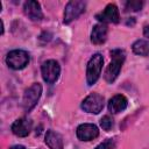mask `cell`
Instances as JSON below:
<instances>
[{
  "instance_id": "obj_1",
  "label": "cell",
  "mask_w": 149,
  "mask_h": 149,
  "mask_svg": "<svg viewBox=\"0 0 149 149\" xmlns=\"http://www.w3.org/2000/svg\"><path fill=\"white\" fill-rule=\"evenodd\" d=\"M111 57H112V62L108 64V66L106 68L105 73H104V78L107 83H113L118 78L126 55H125L123 50L114 49L111 51Z\"/></svg>"
},
{
  "instance_id": "obj_2",
  "label": "cell",
  "mask_w": 149,
  "mask_h": 149,
  "mask_svg": "<svg viewBox=\"0 0 149 149\" xmlns=\"http://www.w3.org/2000/svg\"><path fill=\"white\" fill-rule=\"evenodd\" d=\"M102 64H104V58L100 54H94L90 58L86 68V80L88 85H93L99 79Z\"/></svg>"
},
{
  "instance_id": "obj_3",
  "label": "cell",
  "mask_w": 149,
  "mask_h": 149,
  "mask_svg": "<svg viewBox=\"0 0 149 149\" xmlns=\"http://www.w3.org/2000/svg\"><path fill=\"white\" fill-rule=\"evenodd\" d=\"M29 59L30 58L27 51L21 49H15L8 52L6 57V63L13 70H21L26 68V65H28Z\"/></svg>"
},
{
  "instance_id": "obj_4",
  "label": "cell",
  "mask_w": 149,
  "mask_h": 149,
  "mask_svg": "<svg viewBox=\"0 0 149 149\" xmlns=\"http://www.w3.org/2000/svg\"><path fill=\"white\" fill-rule=\"evenodd\" d=\"M41 94H42V86L38 83H34L30 87H28L23 94V100H22L23 109L26 112L31 111L37 104Z\"/></svg>"
},
{
  "instance_id": "obj_5",
  "label": "cell",
  "mask_w": 149,
  "mask_h": 149,
  "mask_svg": "<svg viewBox=\"0 0 149 149\" xmlns=\"http://www.w3.org/2000/svg\"><path fill=\"white\" fill-rule=\"evenodd\" d=\"M41 72H42V77H43L44 81L52 84L58 79L61 68H59V64L55 59H49L42 64Z\"/></svg>"
},
{
  "instance_id": "obj_6",
  "label": "cell",
  "mask_w": 149,
  "mask_h": 149,
  "mask_svg": "<svg viewBox=\"0 0 149 149\" xmlns=\"http://www.w3.org/2000/svg\"><path fill=\"white\" fill-rule=\"evenodd\" d=\"M81 108L87 113L98 114L104 108V97L99 93H91L83 100Z\"/></svg>"
},
{
  "instance_id": "obj_7",
  "label": "cell",
  "mask_w": 149,
  "mask_h": 149,
  "mask_svg": "<svg viewBox=\"0 0 149 149\" xmlns=\"http://www.w3.org/2000/svg\"><path fill=\"white\" fill-rule=\"evenodd\" d=\"M86 3L84 1L79 0H71L66 3L65 10H64V23H70L74 19H77L84 10H85Z\"/></svg>"
},
{
  "instance_id": "obj_8",
  "label": "cell",
  "mask_w": 149,
  "mask_h": 149,
  "mask_svg": "<svg viewBox=\"0 0 149 149\" xmlns=\"http://www.w3.org/2000/svg\"><path fill=\"white\" fill-rule=\"evenodd\" d=\"M101 23H118L120 20L119 9L114 3H108L105 9L95 16Z\"/></svg>"
},
{
  "instance_id": "obj_9",
  "label": "cell",
  "mask_w": 149,
  "mask_h": 149,
  "mask_svg": "<svg viewBox=\"0 0 149 149\" xmlns=\"http://www.w3.org/2000/svg\"><path fill=\"white\" fill-rule=\"evenodd\" d=\"M77 137L81 141H91L98 137L99 129L93 123H81L77 127Z\"/></svg>"
},
{
  "instance_id": "obj_10",
  "label": "cell",
  "mask_w": 149,
  "mask_h": 149,
  "mask_svg": "<svg viewBox=\"0 0 149 149\" xmlns=\"http://www.w3.org/2000/svg\"><path fill=\"white\" fill-rule=\"evenodd\" d=\"M31 130V121L27 118H20L12 125V132L20 137L27 136Z\"/></svg>"
},
{
  "instance_id": "obj_11",
  "label": "cell",
  "mask_w": 149,
  "mask_h": 149,
  "mask_svg": "<svg viewBox=\"0 0 149 149\" xmlns=\"http://www.w3.org/2000/svg\"><path fill=\"white\" fill-rule=\"evenodd\" d=\"M23 10H24V14L33 21H40L43 19V13H42L41 6L37 1L29 0V1L24 2Z\"/></svg>"
},
{
  "instance_id": "obj_12",
  "label": "cell",
  "mask_w": 149,
  "mask_h": 149,
  "mask_svg": "<svg viewBox=\"0 0 149 149\" xmlns=\"http://www.w3.org/2000/svg\"><path fill=\"white\" fill-rule=\"evenodd\" d=\"M128 105V100L125 95L122 94H116L113 98L109 99L108 101V111L113 114H116L119 112H122L123 109H126Z\"/></svg>"
},
{
  "instance_id": "obj_13",
  "label": "cell",
  "mask_w": 149,
  "mask_h": 149,
  "mask_svg": "<svg viewBox=\"0 0 149 149\" xmlns=\"http://www.w3.org/2000/svg\"><path fill=\"white\" fill-rule=\"evenodd\" d=\"M107 38V27L102 23H98L93 27L91 33V42L93 44H101Z\"/></svg>"
},
{
  "instance_id": "obj_14",
  "label": "cell",
  "mask_w": 149,
  "mask_h": 149,
  "mask_svg": "<svg viewBox=\"0 0 149 149\" xmlns=\"http://www.w3.org/2000/svg\"><path fill=\"white\" fill-rule=\"evenodd\" d=\"M45 143L50 149H63V140L62 136L54 132V130H48L45 134Z\"/></svg>"
},
{
  "instance_id": "obj_15",
  "label": "cell",
  "mask_w": 149,
  "mask_h": 149,
  "mask_svg": "<svg viewBox=\"0 0 149 149\" xmlns=\"http://www.w3.org/2000/svg\"><path fill=\"white\" fill-rule=\"evenodd\" d=\"M134 54L140 56H149V41L147 40H137L134 42L132 47Z\"/></svg>"
},
{
  "instance_id": "obj_16",
  "label": "cell",
  "mask_w": 149,
  "mask_h": 149,
  "mask_svg": "<svg viewBox=\"0 0 149 149\" xmlns=\"http://www.w3.org/2000/svg\"><path fill=\"white\" fill-rule=\"evenodd\" d=\"M143 6V2L142 1H139V0H135V1H128L126 2V10H133V12H137L142 8Z\"/></svg>"
},
{
  "instance_id": "obj_17",
  "label": "cell",
  "mask_w": 149,
  "mask_h": 149,
  "mask_svg": "<svg viewBox=\"0 0 149 149\" xmlns=\"http://www.w3.org/2000/svg\"><path fill=\"white\" fill-rule=\"evenodd\" d=\"M100 126L104 130H109L113 126V119L108 115H105L101 120H100Z\"/></svg>"
},
{
  "instance_id": "obj_18",
  "label": "cell",
  "mask_w": 149,
  "mask_h": 149,
  "mask_svg": "<svg viewBox=\"0 0 149 149\" xmlns=\"http://www.w3.org/2000/svg\"><path fill=\"white\" fill-rule=\"evenodd\" d=\"M112 147H113L112 140H107V141H105V142H102V143L98 144L94 149H112Z\"/></svg>"
},
{
  "instance_id": "obj_19",
  "label": "cell",
  "mask_w": 149,
  "mask_h": 149,
  "mask_svg": "<svg viewBox=\"0 0 149 149\" xmlns=\"http://www.w3.org/2000/svg\"><path fill=\"white\" fill-rule=\"evenodd\" d=\"M143 34L146 37H149V26H146L144 29H143Z\"/></svg>"
},
{
  "instance_id": "obj_20",
  "label": "cell",
  "mask_w": 149,
  "mask_h": 149,
  "mask_svg": "<svg viewBox=\"0 0 149 149\" xmlns=\"http://www.w3.org/2000/svg\"><path fill=\"white\" fill-rule=\"evenodd\" d=\"M9 149H26L23 146H20V144H17V146H13V147H10Z\"/></svg>"
}]
</instances>
